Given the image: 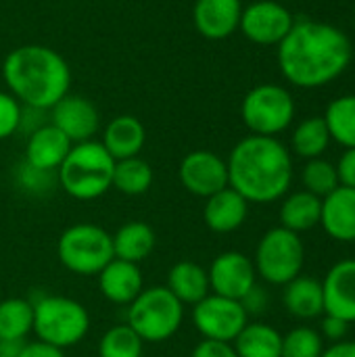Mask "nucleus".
<instances>
[{
	"instance_id": "33",
	"label": "nucleus",
	"mask_w": 355,
	"mask_h": 357,
	"mask_svg": "<svg viewBox=\"0 0 355 357\" xmlns=\"http://www.w3.org/2000/svg\"><path fill=\"white\" fill-rule=\"evenodd\" d=\"M324 349L322 335L312 326H295L282 335V357H320Z\"/></svg>"
},
{
	"instance_id": "41",
	"label": "nucleus",
	"mask_w": 355,
	"mask_h": 357,
	"mask_svg": "<svg viewBox=\"0 0 355 357\" xmlns=\"http://www.w3.org/2000/svg\"><path fill=\"white\" fill-rule=\"evenodd\" d=\"M320 357H355V341H339L331 343Z\"/></svg>"
},
{
	"instance_id": "35",
	"label": "nucleus",
	"mask_w": 355,
	"mask_h": 357,
	"mask_svg": "<svg viewBox=\"0 0 355 357\" xmlns=\"http://www.w3.org/2000/svg\"><path fill=\"white\" fill-rule=\"evenodd\" d=\"M21 113L23 105L8 90H0V140H6L19 132Z\"/></svg>"
},
{
	"instance_id": "32",
	"label": "nucleus",
	"mask_w": 355,
	"mask_h": 357,
	"mask_svg": "<svg viewBox=\"0 0 355 357\" xmlns=\"http://www.w3.org/2000/svg\"><path fill=\"white\" fill-rule=\"evenodd\" d=\"M301 184H303V190L316 195L318 199L328 197L335 188L341 186L339 176H337V165L324 157L305 161L301 169Z\"/></svg>"
},
{
	"instance_id": "22",
	"label": "nucleus",
	"mask_w": 355,
	"mask_h": 357,
	"mask_svg": "<svg viewBox=\"0 0 355 357\" xmlns=\"http://www.w3.org/2000/svg\"><path fill=\"white\" fill-rule=\"evenodd\" d=\"M167 291L186 307V305H195L201 299H205L211 291H209V276H207V268H203L197 261H178L169 268L167 272V280H165Z\"/></svg>"
},
{
	"instance_id": "3",
	"label": "nucleus",
	"mask_w": 355,
	"mask_h": 357,
	"mask_svg": "<svg viewBox=\"0 0 355 357\" xmlns=\"http://www.w3.org/2000/svg\"><path fill=\"white\" fill-rule=\"evenodd\" d=\"M2 79L23 107L50 111L65 94H69L71 69L54 48L44 44H23L4 56Z\"/></svg>"
},
{
	"instance_id": "20",
	"label": "nucleus",
	"mask_w": 355,
	"mask_h": 357,
	"mask_svg": "<svg viewBox=\"0 0 355 357\" xmlns=\"http://www.w3.org/2000/svg\"><path fill=\"white\" fill-rule=\"evenodd\" d=\"M320 226L337 243H355V188L339 186L322 199Z\"/></svg>"
},
{
	"instance_id": "12",
	"label": "nucleus",
	"mask_w": 355,
	"mask_h": 357,
	"mask_svg": "<svg viewBox=\"0 0 355 357\" xmlns=\"http://www.w3.org/2000/svg\"><path fill=\"white\" fill-rule=\"evenodd\" d=\"M178 180L186 192L199 199L228 188V163L213 151L197 149L182 157L178 165Z\"/></svg>"
},
{
	"instance_id": "2",
	"label": "nucleus",
	"mask_w": 355,
	"mask_h": 357,
	"mask_svg": "<svg viewBox=\"0 0 355 357\" xmlns=\"http://www.w3.org/2000/svg\"><path fill=\"white\" fill-rule=\"evenodd\" d=\"M228 186L255 205L280 201L293 184V153L272 136L241 138L228 159Z\"/></svg>"
},
{
	"instance_id": "30",
	"label": "nucleus",
	"mask_w": 355,
	"mask_h": 357,
	"mask_svg": "<svg viewBox=\"0 0 355 357\" xmlns=\"http://www.w3.org/2000/svg\"><path fill=\"white\" fill-rule=\"evenodd\" d=\"M322 117L331 140L343 149H355V94H343L331 100Z\"/></svg>"
},
{
	"instance_id": "34",
	"label": "nucleus",
	"mask_w": 355,
	"mask_h": 357,
	"mask_svg": "<svg viewBox=\"0 0 355 357\" xmlns=\"http://www.w3.org/2000/svg\"><path fill=\"white\" fill-rule=\"evenodd\" d=\"M15 182L17 186L27 192V195H36V197H42L46 192H50L56 184V174L54 172H44V169H38L25 161H21L15 169Z\"/></svg>"
},
{
	"instance_id": "29",
	"label": "nucleus",
	"mask_w": 355,
	"mask_h": 357,
	"mask_svg": "<svg viewBox=\"0 0 355 357\" xmlns=\"http://www.w3.org/2000/svg\"><path fill=\"white\" fill-rule=\"evenodd\" d=\"M33 328V305L23 297L0 301V341H27Z\"/></svg>"
},
{
	"instance_id": "24",
	"label": "nucleus",
	"mask_w": 355,
	"mask_h": 357,
	"mask_svg": "<svg viewBox=\"0 0 355 357\" xmlns=\"http://www.w3.org/2000/svg\"><path fill=\"white\" fill-rule=\"evenodd\" d=\"M320 213H322V199H318L308 190H293L282 197L278 220L282 228L301 234L320 226Z\"/></svg>"
},
{
	"instance_id": "23",
	"label": "nucleus",
	"mask_w": 355,
	"mask_h": 357,
	"mask_svg": "<svg viewBox=\"0 0 355 357\" xmlns=\"http://www.w3.org/2000/svg\"><path fill=\"white\" fill-rule=\"evenodd\" d=\"M282 305L297 320H316L324 314L322 282L312 276H297L282 287Z\"/></svg>"
},
{
	"instance_id": "18",
	"label": "nucleus",
	"mask_w": 355,
	"mask_h": 357,
	"mask_svg": "<svg viewBox=\"0 0 355 357\" xmlns=\"http://www.w3.org/2000/svg\"><path fill=\"white\" fill-rule=\"evenodd\" d=\"M249 201L241 197L234 188H224L203 205V222L216 234H232L243 228L249 218Z\"/></svg>"
},
{
	"instance_id": "27",
	"label": "nucleus",
	"mask_w": 355,
	"mask_h": 357,
	"mask_svg": "<svg viewBox=\"0 0 355 357\" xmlns=\"http://www.w3.org/2000/svg\"><path fill=\"white\" fill-rule=\"evenodd\" d=\"M331 134L326 128L324 117H308L303 121H299L291 134V153H295L297 157L310 161V159H318L326 153L328 144H331Z\"/></svg>"
},
{
	"instance_id": "7",
	"label": "nucleus",
	"mask_w": 355,
	"mask_h": 357,
	"mask_svg": "<svg viewBox=\"0 0 355 357\" xmlns=\"http://www.w3.org/2000/svg\"><path fill=\"white\" fill-rule=\"evenodd\" d=\"M56 257L61 266L75 276H98L115 257L113 236L96 224H73L61 232L56 241Z\"/></svg>"
},
{
	"instance_id": "36",
	"label": "nucleus",
	"mask_w": 355,
	"mask_h": 357,
	"mask_svg": "<svg viewBox=\"0 0 355 357\" xmlns=\"http://www.w3.org/2000/svg\"><path fill=\"white\" fill-rule=\"evenodd\" d=\"M324 341L331 343H339V341H345L347 339V333H349V324L341 318H335V316H328L324 314V318L320 320V331Z\"/></svg>"
},
{
	"instance_id": "6",
	"label": "nucleus",
	"mask_w": 355,
	"mask_h": 357,
	"mask_svg": "<svg viewBox=\"0 0 355 357\" xmlns=\"http://www.w3.org/2000/svg\"><path fill=\"white\" fill-rule=\"evenodd\" d=\"M184 322V305L167 291V287H144L128 305L126 324L142 339V343L169 341Z\"/></svg>"
},
{
	"instance_id": "31",
	"label": "nucleus",
	"mask_w": 355,
	"mask_h": 357,
	"mask_svg": "<svg viewBox=\"0 0 355 357\" xmlns=\"http://www.w3.org/2000/svg\"><path fill=\"white\" fill-rule=\"evenodd\" d=\"M142 339L128 324H117L100 337L96 357H142Z\"/></svg>"
},
{
	"instance_id": "1",
	"label": "nucleus",
	"mask_w": 355,
	"mask_h": 357,
	"mask_svg": "<svg viewBox=\"0 0 355 357\" xmlns=\"http://www.w3.org/2000/svg\"><path fill=\"white\" fill-rule=\"evenodd\" d=\"M354 56L349 36L324 21H295L276 48L282 77L303 90L328 86L345 73Z\"/></svg>"
},
{
	"instance_id": "28",
	"label": "nucleus",
	"mask_w": 355,
	"mask_h": 357,
	"mask_svg": "<svg viewBox=\"0 0 355 357\" xmlns=\"http://www.w3.org/2000/svg\"><path fill=\"white\" fill-rule=\"evenodd\" d=\"M153 180H155V172H153L151 163L146 159H142L140 155L115 161L113 188L119 190L121 195H126V197L146 195L153 186Z\"/></svg>"
},
{
	"instance_id": "21",
	"label": "nucleus",
	"mask_w": 355,
	"mask_h": 357,
	"mask_svg": "<svg viewBox=\"0 0 355 357\" xmlns=\"http://www.w3.org/2000/svg\"><path fill=\"white\" fill-rule=\"evenodd\" d=\"M144 142H146V130L142 121L128 113L113 117L105 126L100 138V144L115 161L138 157L140 151L144 149Z\"/></svg>"
},
{
	"instance_id": "5",
	"label": "nucleus",
	"mask_w": 355,
	"mask_h": 357,
	"mask_svg": "<svg viewBox=\"0 0 355 357\" xmlns=\"http://www.w3.org/2000/svg\"><path fill=\"white\" fill-rule=\"evenodd\" d=\"M33 305V328L38 341L54 345L59 349L80 345L90 333L88 310L65 295H42Z\"/></svg>"
},
{
	"instance_id": "16",
	"label": "nucleus",
	"mask_w": 355,
	"mask_h": 357,
	"mask_svg": "<svg viewBox=\"0 0 355 357\" xmlns=\"http://www.w3.org/2000/svg\"><path fill=\"white\" fill-rule=\"evenodd\" d=\"M324 314L355 324V259L337 261L324 276Z\"/></svg>"
},
{
	"instance_id": "39",
	"label": "nucleus",
	"mask_w": 355,
	"mask_h": 357,
	"mask_svg": "<svg viewBox=\"0 0 355 357\" xmlns=\"http://www.w3.org/2000/svg\"><path fill=\"white\" fill-rule=\"evenodd\" d=\"M337 165V176H339V184L355 188V149H345V153L339 157Z\"/></svg>"
},
{
	"instance_id": "25",
	"label": "nucleus",
	"mask_w": 355,
	"mask_h": 357,
	"mask_svg": "<svg viewBox=\"0 0 355 357\" xmlns=\"http://www.w3.org/2000/svg\"><path fill=\"white\" fill-rule=\"evenodd\" d=\"M111 236H113V255L117 259L132 261V264L144 261L157 245L155 230L146 222H126Z\"/></svg>"
},
{
	"instance_id": "26",
	"label": "nucleus",
	"mask_w": 355,
	"mask_h": 357,
	"mask_svg": "<svg viewBox=\"0 0 355 357\" xmlns=\"http://www.w3.org/2000/svg\"><path fill=\"white\" fill-rule=\"evenodd\" d=\"M239 357H282V335L266 322H247L232 341Z\"/></svg>"
},
{
	"instance_id": "9",
	"label": "nucleus",
	"mask_w": 355,
	"mask_h": 357,
	"mask_svg": "<svg viewBox=\"0 0 355 357\" xmlns=\"http://www.w3.org/2000/svg\"><path fill=\"white\" fill-rule=\"evenodd\" d=\"M295 113V98L280 84H259L251 88L241 102V119L255 136L278 138V134L291 128Z\"/></svg>"
},
{
	"instance_id": "42",
	"label": "nucleus",
	"mask_w": 355,
	"mask_h": 357,
	"mask_svg": "<svg viewBox=\"0 0 355 357\" xmlns=\"http://www.w3.org/2000/svg\"><path fill=\"white\" fill-rule=\"evenodd\" d=\"M0 357H2V356H0Z\"/></svg>"
},
{
	"instance_id": "11",
	"label": "nucleus",
	"mask_w": 355,
	"mask_h": 357,
	"mask_svg": "<svg viewBox=\"0 0 355 357\" xmlns=\"http://www.w3.org/2000/svg\"><path fill=\"white\" fill-rule=\"evenodd\" d=\"M295 19L291 10L278 0H257L243 6L239 31L253 44L278 46L291 31Z\"/></svg>"
},
{
	"instance_id": "4",
	"label": "nucleus",
	"mask_w": 355,
	"mask_h": 357,
	"mask_svg": "<svg viewBox=\"0 0 355 357\" xmlns=\"http://www.w3.org/2000/svg\"><path fill=\"white\" fill-rule=\"evenodd\" d=\"M115 159L100 140H86L71 146L56 169V184L75 201H96L113 188Z\"/></svg>"
},
{
	"instance_id": "8",
	"label": "nucleus",
	"mask_w": 355,
	"mask_h": 357,
	"mask_svg": "<svg viewBox=\"0 0 355 357\" xmlns=\"http://www.w3.org/2000/svg\"><path fill=\"white\" fill-rule=\"evenodd\" d=\"M305 264V247L299 234L276 226L270 228L257 243L253 266L257 278L272 287H285L301 276Z\"/></svg>"
},
{
	"instance_id": "13",
	"label": "nucleus",
	"mask_w": 355,
	"mask_h": 357,
	"mask_svg": "<svg viewBox=\"0 0 355 357\" xmlns=\"http://www.w3.org/2000/svg\"><path fill=\"white\" fill-rule=\"evenodd\" d=\"M209 291L220 297L241 301L255 284L257 272L253 259L241 251H224L213 257L207 268Z\"/></svg>"
},
{
	"instance_id": "19",
	"label": "nucleus",
	"mask_w": 355,
	"mask_h": 357,
	"mask_svg": "<svg viewBox=\"0 0 355 357\" xmlns=\"http://www.w3.org/2000/svg\"><path fill=\"white\" fill-rule=\"evenodd\" d=\"M71 146L73 144L69 142V138L48 121L40 126L38 130H33L31 134H27L23 161L38 169L56 174V169L65 161Z\"/></svg>"
},
{
	"instance_id": "10",
	"label": "nucleus",
	"mask_w": 355,
	"mask_h": 357,
	"mask_svg": "<svg viewBox=\"0 0 355 357\" xmlns=\"http://www.w3.org/2000/svg\"><path fill=\"white\" fill-rule=\"evenodd\" d=\"M190 320L203 339L232 343L249 322V316L241 301L209 293L205 299L192 305Z\"/></svg>"
},
{
	"instance_id": "15",
	"label": "nucleus",
	"mask_w": 355,
	"mask_h": 357,
	"mask_svg": "<svg viewBox=\"0 0 355 357\" xmlns=\"http://www.w3.org/2000/svg\"><path fill=\"white\" fill-rule=\"evenodd\" d=\"M243 15L241 0H195L192 23L205 40H226L239 31Z\"/></svg>"
},
{
	"instance_id": "37",
	"label": "nucleus",
	"mask_w": 355,
	"mask_h": 357,
	"mask_svg": "<svg viewBox=\"0 0 355 357\" xmlns=\"http://www.w3.org/2000/svg\"><path fill=\"white\" fill-rule=\"evenodd\" d=\"M190 357H239L232 343H222V341H207L203 339L201 343L195 345Z\"/></svg>"
},
{
	"instance_id": "14",
	"label": "nucleus",
	"mask_w": 355,
	"mask_h": 357,
	"mask_svg": "<svg viewBox=\"0 0 355 357\" xmlns=\"http://www.w3.org/2000/svg\"><path fill=\"white\" fill-rule=\"evenodd\" d=\"M48 121L61 130L71 144L94 140L100 130V115L94 102L80 94H65L50 111Z\"/></svg>"
},
{
	"instance_id": "38",
	"label": "nucleus",
	"mask_w": 355,
	"mask_h": 357,
	"mask_svg": "<svg viewBox=\"0 0 355 357\" xmlns=\"http://www.w3.org/2000/svg\"><path fill=\"white\" fill-rule=\"evenodd\" d=\"M268 303H270V299H268V293H266V289L264 287H259V284H255L243 299H241V305L245 307V312H247V316L251 318V316H259V314H264L266 312V307H268Z\"/></svg>"
},
{
	"instance_id": "40",
	"label": "nucleus",
	"mask_w": 355,
	"mask_h": 357,
	"mask_svg": "<svg viewBox=\"0 0 355 357\" xmlns=\"http://www.w3.org/2000/svg\"><path fill=\"white\" fill-rule=\"evenodd\" d=\"M17 357H65V351L44 341H25Z\"/></svg>"
},
{
	"instance_id": "17",
	"label": "nucleus",
	"mask_w": 355,
	"mask_h": 357,
	"mask_svg": "<svg viewBox=\"0 0 355 357\" xmlns=\"http://www.w3.org/2000/svg\"><path fill=\"white\" fill-rule=\"evenodd\" d=\"M100 295L119 307H128L144 289V278L138 264L113 257L96 276Z\"/></svg>"
}]
</instances>
